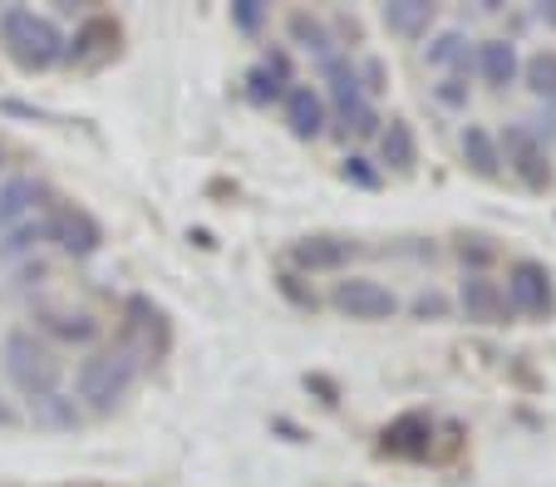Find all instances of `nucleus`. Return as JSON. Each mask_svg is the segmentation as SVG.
<instances>
[{
  "label": "nucleus",
  "mask_w": 556,
  "mask_h": 487,
  "mask_svg": "<svg viewBox=\"0 0 556 487\" xmlns=\"http://www.w3.org/2000/svg\"><path fill=\"white\" fill-rule=\"evenodd\" d=\"M350 256H355V242H345V236H301L291 246V261L301 271H340Z\"/></svg>",
  "instance_id": "obj_12"
},
{
  "label": "nucleus",
  "mask_w": 556,
  "mask_h": 487,
  "mask_svg": "<svg viewBox=\"0 0 556 487\" xmlns=\"http://www.w3.org/2000/svg\"><path fill=\"white\" fill-rule=\"evenodd\" d=\"M286 85H291V64H286V54H266L262 64H256L252 75H247V94H252V104H271V99H286Z\"/></svg>",
  "instance_id": "obj_14"
},
{
  "label": "nucleus",
  "mask_w": 556,
  "mask_h": 487,
  "mask_svg": "<svg viewBox=\"0 0 556 487\" xmlns=\"http://www.w3.org/2000/svg\"><path fill=\"white\" fill-rule=\"evenodd\" d=\"M345 178H350V182H359V188H375V182H379L375 172L365 168V158H350V163H345Z\"/></svg>",
  "instance_id": "obj_31"
},
{
  "label": "nucleus",
  "mask_w": 556,
  "mask_h": 487,
  "mask_svg": "<svg viewBox=\"0 0 556 487\" xmlns=\"http://www.w3.org/2000/svg\"><path fill=\"white\" fill-rule=\"evenodd\" d=\"M5 374H11V384L25 399H45V394L60 389L64 364L54 360V350L45 339H35L30 330H11L5 335Z\"/></svg>",
  "instance_id": "obj_3"
},
{
  "label": "nucleus",
  "mask_w": 556,
  "mask_h": 487,
  "mask_svg": "<svg viewBox=\"0 0 556 487\" xmlns=\"http://www.w3.org/2000/svg\"><path fill=\"white\" fill-rule=\"evenodd\" d=\"M286 124L295 138H320L326 133V99L311 85H291L286 89Z\"/></svg>",
  "instance_id": "obj_13"
},
{
  "label": "nucleus",
  "mask_w": 556,
  "mask_h": 487,
  "mask_svg": "<svg viewBox=\"0 0 556 487\" xmlns=\"http://www.w3.org/2000/svg\"><path fill=\"white\" fill-rule=\"evenodd\" d=\"M291 40L295 44H305V50H315L320 54V64L336 54V44H330V35H326V25L315 21V15H305V11H295L291 15Z\"/></svg>",
  "instance_id": "obj_23"
},
{
  "label": "nucleus",
  "mask_w": 556,
  "mask_h": 487,
  "mask_svg": "<svg viewBox=\"0 0 556 487\" xmlns=\"http://www.w3.org/2000/svg\"><path fill=\"white\" fill-rule=\"evenodd\" d=\"M30 419L40 428H79V409H74V399H64L60 389L45 394V399H30Z\"/></svg>",
  "instance_id": "obj_21"
},
{
  "label": "nucleus",
  "mask_w": 556,
  "mask_h": 487,
  "mask_svg": "<svg viewBox=\"0 0 556 487\" xmlns=\"http://www.w3.org/2000/svg\"><path fill=\"white\" fill-rule=\"evenodd\" d=\"M542 21H552V25H556V0H552V5H542Z\"/></svg>",
  "instance_id": "obj_34"
},
{
  "label": "nucleus",
  "mask_w": 556,
  "mask_h": 487,
  "mask_svg": "<svg viewBox=\"0 0 556 487\" xmlns=\"http://www.w3.org/2000/svg\"><path fill=\"white\" fill-rule=\"evenodd\" d=\"M507 300H513L522 316H532V320H546L556 310V291H552V275H546V266H536V261H517L513 266V275H507V291H503Z\"/></svg>",
  "instance_id": "obj_5"
},
{
  "label": "nucleus",
  "mask_w": 556,
  "mask_h": 487,
  "mask_svg": "<svg viewBox=\"0 0 556 487\" xmlns=\"http://www.w3.org/2000/svg\"><path fill=\"white\" fill-rule=\"evenodd\" d=\"M124 350L138 364L157 360V355L168 350V320H163V310L148 296H128V306H124Z\"/></svg>",
  "instance_id": "obj_4"
},
{
  "label": "nucleus",
  "mask_w": 556,
  "mask_h": 487,
  "mask_svg": "<svg viewBox=\"0 0 556 487\" xmlns=\"http://www.w3.org/2000/svg\"><path fill=\"white\" fill-rule=\"evenodd\" d=\"M45 236L70 256H94L99 242H104V227H99L85 207H60V213L45 222Z\"/></svg>",
  "instance_id": "obj_7"
},
{
  "label": "nucleus",
  "mask_w": 556,
  "mask_h": 487,
  "mask_svg": "<svg viewBox=\"0 0 556 487\" xmlns=\"http://www.w3.org/2000/svg\"><path fill=\"white\" fill-rule=\"evenodd\" d=\"M429 64H443V69H468L472 54H468V40H463L458 30L439 35V40L429 44Z\"/></svg>",
  "instance_id": "obj_25"
},
{
  "label": "nucleus",
  "mask_w": 556,
  "mask_h": 487,
  "mask_svg": "<svg viewBox=\"0 0 556 487\" xmlns=\"http://www.w3.org/2000/svg\"><path fill=\"white\" fill-rule=\"evenodd\" d=\"M138 370H143V364H138L124 345H118V350H99L79 364V374H74V394H79L94 413H109L128 389H134Z\"/></svg>",
  "instance_id": "obj_2"
},
{
  "label": "nucleus",
  "mask_w": 556,
  "mask_h": 487,
  "mask_svg": "<svg viewBox=\"0 0 556 487\" xmlns=\"http://www.w3.org/2000/svg\"><path fill=\"white\" fill-rule=\"evenodd\" d=\"M35 197H40V188H35L30 178H11V182H5V188H0V227L21 222V217L35 207Z\"/></svg>",
  "instance_id": "obj_22"
},
{
  "label": "nucleus",
  "mask_w": 556,
  "mask_h": 487,
  "mask_svg": "<svg viewBox=\"0 0 556 487\" xmlns=\"http://www.w3.org/2000/svg\"><path fill=\"white\" fill-rule=\"evenodd\" d=\"M522 79H527V89H532V94L556 99V50L532 54V60L522 64Z\"/></svg>",
  "instance_id": "obj_24"
},
{
  "label": "nucleus",
  "mask_w": 556,
  "mask_h": 487,
  "mask_svg": "<svg viewBox=\"0 0 556 487\" xmlns=\"http://www.w3.org/2000/svg\"><path fill=\"white\" fill-rule=\"evenodd\" d=\"M0 168H5V153H0Z\"/></svg>",
  "instance_id": "obj_35"
},
{
  "label": "nucleus",
  "mask_w": 556,
  "mask_h": 487,
  "mask_svg": "<svg viewBox=\"0 0 556 487\" xmlns=\"http://www.w3.org/2000/svg\"><path fill=\"white\" fill-rule=\"evenodd\" d=\"M497 153H507V163L517 168V178H522L527 188H546V182H552L542 143H536V133H527V128H507L503 143H497Z\"/></svg>",
  "instance_id": "obj_8"
},
{
  "label": "nucleus",
  "mask_w": 556,
  "mask_h": 487,
  "mask_svg": "<svg viewBox=\"0 0 556 487\" xmlns=\"http://www.w3.org/2000/svg\"><path fill=\"white\" fill-rule=\"evenodd\" d=\"M0 44L11 54L21 69H50V64L64 60V35L50 15H35L25 5H11V11L0 15Z\"/></svg>",
  "instance_id": "obj_1"
},
{
  "label": "nucleus",
  "mask_w": 556,
  "mask_h": 487,
  "mask_svg": "<svg viewBox=\"0 0 556 487\" xmlns=\"http://www.w3.org/2000/svg\"><path fill=\"white\" fill-rule=\"evenodd\" d=\"M326 85H330V99H336L340 114H355L359 104H369L365 89H359V69H350V60H340V54H330L326 60Z\"/></svg>",
  "instance_id": "obj_17"
},
{
  "label": "nucleus",
  "mask_w": 556,
  "mask_h": 487,
  "mask_svg": "<svg viewBox=\"0 0 556 487\" xmlns=\"http://www.w3.org/2000/svg\"><path fill=\"white\" fill-rule=\"evenodd\" d=\"M463 158H468V168L478 172V178H497V172H503V153H497V138L488 133V128H478V124L463 128Z\"/></svg>",
  "instance_id": "obj_18"
},
{
  "label": "nucleus",
  "mask_w": 556,
  "mask_h": 487,
  "mask_svg": "<svg viewBox=\"0 0 556 487\" xmlns=\"http://www.w3.org/2000/svg\"><path fill=\"white\" fill-rule=\"evenodd\" d=\"M384 64H379V60H369L365 64V69H359V89H375V94H379V89H384Z\"/></svg>",
  "instance_id": "obj_30"
},
{
  "label": "nucleus",
  "mask_w": 556,
  "mask_h": 487,
  "mask_svg": "<svg viewBox=\"0 0 556 487\" xmlns=\"http://www.w3.org/2000/svg\"><path fill=\"white\" fill-rule=\"evenodd\" d=\"M231 21H237V30L256 35L262 30V21H266V5L262 0H237V5H231Z\"/></svg>",
  "instance_id": "obj_26"
},
{
  "label": "nucleus",
  "mask_w": 556,
  "mask_h": 487,
  "mask_svg": "<svg viewBox=\"0 0 556 487\" xmlns=\"http://www.w3.org/2000/svg\"><path fill=\"white\" fill-rule=\"evenodd\" d=\"M336 310L350 320H389L394 310H400V300L389 296L379 281H365V275H350V281H340L336 286Z\"/></svg>",
  "instance_id": "obj_6"
},
{
  "label": "nucleus",
  "mask_w": 556,
  "mask_h": 487,
  "mask_svg": "<svg viewBox=\"0 0 556 487\" xmlns=\"http://www.w3.org/2000/svg\"><path fill=\"white\" fill-rule=\"evenodd\" d=\"M458 300H463V316H468L472 325H503L507 320V296L497 281H488V275H468Z\"/></svg>",
  "instance_id": "obj_10"
},
{
  "label": "nucleus",
  "mask_w": 556,
  "mask_h": 487,
  "mask_svg": "<svg viewBox=\"0 0 556 487\" xmlns=\"http://www.w3.org/2000/svg\"><path fill=\"white\" fill-rule=\"evenodd\" d=\"M429 444H433V419L429 413H400L394 424L379 434V448L394 458H429Z\"/></svg>",
  "instance_id": "obj_9"
},
{
  "label": "nucleus",
  "mask_w": 556,
  "mask_h": 487,
  "mask_svg": "<svg viewBox=\"0 0 556 487\" xmlns=\"http://www.w3.org/2000/svg\"><path fill=\"white\" fill-rule=\"evenodd\" d=\"M118 44V25L109 21V15H94V21H85L79 30H74V40H64V60L70 64H99L104 54H114Z\"/></svg>",
  "instance_id": "obj_11"
},
{
  "label": "nucleus",
  "mask_w": 556,
  "mask_h": 487,
  "mask_svg": "<svg viewBox=\"0 0 556 487\" xmlns=\"http://www.w3.org/2000/svg\"><path fill=\"white\" fill-rule=\"evenodd\" d=\"M281 291H286V296H291L301 310H315V291H301V281H295V275H281Z\"/></svg>",
  "instance_id": "obj_29"
},
{
  "label": "nucleus",
  "mask_w": 556,
  "mask_h": 487,
  "mask_svg": "<svg viewBox=\"0 0 556 487\" xmlns=\"http://www.w3.org/2000/svg\"><path fill=\"white\" fill-rule=\"evenodd\" d=\"M379 153H384V163L394 172H409L414 163H419V143H414V128L404 124V118H389L384 138H379Z\"/></svg>",
  "instance_id": "obj_20"
},
{
  "label": "nucleus",
  "mask_w": 556,
  "mask_h": 487,
  "mask_svg": "<svg viewBox=\"0 0 556 487\" xmlns=\"http://www.w3.org/2000/svg\"><path fill=\"white\" fill-rule=\"evenodd\" d=\"M11 424H15V409H11L5 399H0V428H11Z\"/></svg>",
  "instance_id": "obj_33"
},
{
  "label": "nucleus",
  "mask_w": 556,
  "mask_h": 487,
  "mask_svg": "<svg viewBox=\"0 0 556 487\" xmlns=\"http://www.w3.org/2000/svg\"><path fill=\"white\" fill-rule=\"evenodd\" d=\"M345 124H350V128H355V133H359V138H369V133H375V128H379V114H375V104H359V108H355V114H350V118H345Z\"/></svg>",
  "instance_id": "obj_27"
},
{
  "label": "nucleus",
  "mask_w": 556,
  "mask_h": 487,
  "mask_svg": "<svg viewBox=\"0 0 556 487\" xmlns=\"http://www.w3.org/2000/svg\"><path fill=\"white\" fill-rule=\"evenodd\" d=\"M384 25L394 35H404V40H419V35H429V25H433V5L429 0H389Z\"/></svg>",
  "instance_id": "obj_19"
},
{
  "label": "nucleus",
  "mask_w": 556,
  "mask_h": 487,
  "mask_svg": "<svg viewBox=\"0 0 556 487\" xmlns=\"http://www.w3.org/2000/svg\"><path fill=\"white\" fill-rule=\"evenodd\" d=\"M472 60H478V69H483V79L493 89H507L517 75H522V64H517V44H507V40H483Z\"/></svg>",
  "instance_id": "obj_15"
},
{
  "label": "nucleus",
  "mask_w": 556,
  "mask_h": 487,
  "mask_svg": "<svg viewBox=\"0 0 556 487\" xmlns=\"http://www.w3.org/2000/svg\"><path fill=\"white\" fill-rule=\"evenodd\" d=\"M40 330L64 345H89L99 335V320L85 316V310H40Z\"/></svg>",
  "instance_id": "obj_16"
},
{
  "label": "nucleus",
  "mask_w": 556,
  "mask_h": 487,
  "mask_svg": "<svg viewBox=\"0 0 556 487\" xmlns=\"http://www.w3.org/2000/svg\"><path fill=\"white\" fill-rule=\"evenodd\" d=\"M439 94H443V104H463V89H458V79H448V85H443Z\"/></svg>",
  "instance_id": "obj_32"
},
{
  "label": "nucleus",
  "mask_w": 556,
  "mask_h": 487,
  "mask_svg": "<svg viewBox=\"0 0 556 487\" xmlns=\"http://www.w3.org/2000/svg\"><path fill=\"white\" fill-rule=\"evenodd\" d=\"M443 310H448V300H443V296H433V291H429V296H419V300H414V316H419V320H439Z\"/></svg>",
  "instance_id": "obj_28"
}]
</instances>
